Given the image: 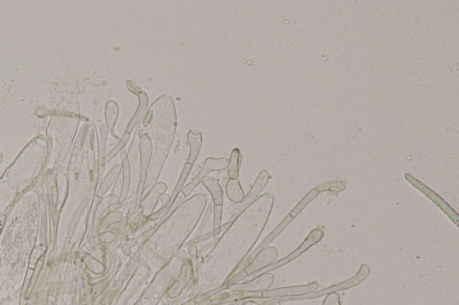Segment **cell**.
Wrapping results in <instances>:
<instances>
[{
    "instance_id": "obj_7",
    "label": "cell",
    "mask_w": 459,
    "mask_h": 305,
    "mask_svg": "<svg viewBox=\"0 0 459 305\" xmlns=\"http://www.w3.org/2000/svg\"><path fill=\"white\" fill-rule=\"evenodd\" d=\"M106 126L111 132H114L115 123L117 121L118 117V106L116 102L108 101L106 103Z\"/></svg>"
},
{
    "instance_id": "obj_12",
    "label": "cell",
    "mask_w": 459,
    "mask_h": 305,
    "mask_svg": "<svg viewBox=\"0 0 459 305\" xmlns=\"http://www.w3.org/2000/svg\"><path fill=\"white\" fill-rule=\"evenodd\" d=\"M107 126L102 125L101 128H100V157H102V155L105 154V146H106V140H107Z\"/></svg>"
},
{
    "instance_id": "obj_4",
    "label": "cell",
    "mask_w": 459,
    "mask_h": 305,
    "mask_svg": "<svg viewBox=\"0 0 459 305\" xmlns=\"http://www.w3.org/2000/svg\"><path fill=\"white\" fill-rule=\"evenodd\" d=\"M152 156V141L148 136L140 135V159H141V172L142 179L145 177L147 166L150 164Z\"/></svg>"
},
{
    "instance_id": "obj_5",
    "label": "cell",
    "mask_w": 459,
    "mask_h": 305,
    "mask_svg": "<svg viewBox=\"0 0 459 305\" xmlns=\"http://www.w3.org/2000/svg\"><path fill=\"white\" fill-rule=\"evenodd\" d=\"M242 155L241 150L239 148H234L231 151L228 159V165H227V172L228 177L231 179H238L239 177V170H240Z\"/></svg>"
},
{
    "instance_id": "obj_8",
    "label": "cell",
    "mask_w": 459,
    "mask_h": 305,
    "mask_svg": "<svg viewBox=\"0 0 459 305\" xmlns=\"http://www.w3.org/2000/svg\"><path fill=\"white\" fill-rule=\"evenodd\" d=\"M202 183L207 186L208 189L210 190V193L213 194L214 201H215V203H216V206H221L222 204V190H221V187H219L218 183L214 178H210V177H205L202 180Z\"/></svg>"
},
{
    "instance_id": "obj_10",
    "label": "cell",
    "mask_w": 459,
    "mask_h": 305,
    "mask_svg": "<svg viewBox=\"0 0 459 305\" xmlns=\"http://www.w3.org/2000/svg\"><path fill=\"white\" fill-rule=\"evenodd\" d=\"M317 195H318V192H317V190H316V189L310 190V192L303 198L302 201H301V202L298 204V206H296V207L293 209V211L290 212L289 216H290L291 218H294V217L298 216V214H299L301 211H302V209H303L305 206H307V204H308L310 201H311L312 199H315L316 197H317Z\"/></svg>"
},
{
    "instance_id": "obj_11",
    "label": "cell",
    "mask_w": 459,
    "mask_h": 305,
    "mask_svg": "<svg viewBox=\"0 0 459 305\" xmlns=\"http://www.w3.org/2000/svg\"><path fill=\"white\" fill-rule=\"evenodd\" d=\"M325 185L328 186V187H323V186H319V187L316 188V190H317L318 193L324 192V190H334V192L339 193V192H341L342 189H344V186H346V184H344L343 182H339V180H336V182H332V183H328Z\"/></svg>"
},
{
    "instance_id": "obj_6",
    "label": "cell",
    "mask_w": 459,
    "mask_h": 305,
    "mask_svg": "<svg viewBox=\"0 0 459 305\" xmlns=\"http://www.w3.org/2000/svg\"><path fill=\"white\" fill-rule=\"evenodd\" d=\"M226 192L228 199H231L233 202H242L245 200V193H243L240 182L238 179H230Z\"/></svg>"
},
{
    "instance_id": "obj_1",
    "label": "cell",
    "mask_w": 459,
    "mask_h": 305,
    "mask_svg": "<svg viewBox=\"0 0 459 305\" xmlns=\"http://www.w3.org/2000/svg\"><path fill=\"white\" fill-rule=\"evenodd\" d=\"M146 108H147V97H146V94H145V93H141V94L139 95V107H138L136 114H135V115H133V117L131 118L130 123L128 124V126H127V128H126V133H124V136H123L122 139L119 140L118 145H117L116 147H115L114 150H113L112 152H109V154L106 156V159H105V160H106V162L111 160L112 157H114L115 154H117V152H118L119 150H122V149H123V147L126 146V144H127L128 140H129V138H130V136H131L132 131L135 130L136 125H137L138 123H139V121L141 120L142 116L145 115Z\"/></svg>"
},
{
    "instance_id": "obj_2",
    "label": "cell",
    "mask_w": 459,
    "mask_h": 305,
    "mask_svg": "<svg viewBox=\"0 0 459 305\" xmlns=\"http://www.w3.org/2000/svg\"><path fill=\"white\" fill-rule=\"evenodd\" d=\"M227 165H228V159H226V157H221V159H214V157H208V159L205 160V162H204L202 170L200 171V173L197 176V177L194 178V180H193L192 183H191V185H189L187 189H186V193L191 192V190L194 188V186L197 185L200 182V180H202V178L204 177L205 175L209 173V172H212V171H218V170L227 169Z\"/></svg>"
},
{
    "instance_id": "obj_3",
    "label": "cell",
    "mask_w": 459,
    "mask_h": 305,
    "mask_svg": "<svg viewBox=\"0 0 459 305\" xmlns=\"http://www.w3.org/2000/svg\"><path fill=\"white\" fill-rule=\"evenodd\" d=\"M187 140L190 145V155L187 163L193 165L200 154L201 146H202V133L199 131H190L187 135Z\"/></svg>"
},
{
    "instance_id": "obj_9",
    "label": "cell",
    "mask_w": 459,
    "mask_h": 305,
    "mask_svg": "<svg viewBox=\"0 0 459 305\" xmlns=\"http://www.w3.org/2000/svg\"><path fill=\"white\" fill-rule=\"evenodd\" d=\"M291 218L290 216H288V217H286L283 222L280 223V225L276 228V230L271 233V234L266 237V239L262 242V245L260 246V248H258V249H262V248H264L266 245H269L270 242L275 239V237H277L278 236L281 232H283V230L285 227H287V225H288V224L291 222Z\"/></svg>"
},
{
    "instance_id": "obj_13",
    "label": "cell",
    "mask_w": 459,
    "mask_h": 305,
    "mask_svg": "<svg viewBox=\"0 0 459 305\" xmlns=\"http://www.w3.org/2000/svg\"><path fill=\"white\" fill-rule=\"evenodd\" d=\"M222 206H216V209H215V227L218 228L219 224H221V218H222Z\"/></svg>"
}]
</instances>
